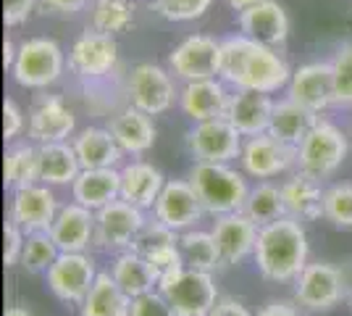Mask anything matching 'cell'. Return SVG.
Instances as JSON below:
<instances>
[{
  "mask_svg": "<svg viewBox=\"0 0 352 316\" xmlns=\"http://www.w3.org/2000/svg\"><path fill=\"white\" fill-rule=\"evenodd\" d=\"M176 242H179L176 229H171L168 224H163L161 219L155 216L153 222H145L142 229L134 235L129 251L140 253V256H150V253L161 251V248H166V245H176Z\"/></svg>",
  "mask_w": 352,
  "mask_h": 316,
  "instance_id": "74e56055",
  "label": "cell"
},
{
  "mask_svg": "<svg viewBox=\"0 0 352 316\" xmlns=\"http://www.w3.org/2000/svg\"><path fill=\"white\" fill-rule=\"evenodd\" d=\"M171 74L184 82L213 79L221 72V40L208 34H190L168 53Z\"/></svg>",
  "mask_w": 352,
  "mask_h": 316,
  "instance_id": "7c38bea8",
  "label": "cell"
},
{
  "mask_svg": "<svg viewBox=\"0 0 352 316\" xmlns=\"http://www.w3.org/2000/svg\"><path fill=\"white\" fill-rule=\"evenodd\" d=\"M344 295H347L344 274L334 264H321V261L308 264L297 277L294 298L305 311H313V314L331 311Z\"/></svg>",
  "mask_w": 352,
  "mask_h": 316,
  "instance_id": "30bf717a",
  "label": "cell"
},
{
  "mask_svg": "<svg viewBox=\"0 0 352 316\" xmlns=\"http://www.w3.org/2000/svg\"><path fill=\"white\" fill-rule=\"evenodd\" d=\"M66 56L56 40L50 37H30L19 43L16 61L11 66V76L19 87L27 90H45L56 85L63 74Z\"/></svg>",
  "mask_w": 352,
  "mask_h": 316,
  "instance_id": "277c9868",
  "label": "cell"
},
{
  "mask_svg": "<svg viewBox=\"0 0 352 316\" xmlns=\"http://www.w3.org/2000/svg\"><path fill=\"white\" fill-rule=\"evenodd\" d=\"M274 103L276 101H271L268 92L234 90L232 92V101H229L226 119L242 132V137L261 135V132H268V121H271V114H274Z\"/></svg>",
  "mask_w": 352,
  "mask_h": 316,
  "instance_id": "603a6c76",
  "label": "cell"
},
{
  "mask_svg": "<svg viewBox=\"0 0 352 316\" xmlns=\"http://www.w3.org/2000/svg\"><path fill=\"white\" fill-rule=\"evenodd\" d=\"M284 193V203H287V213L302 222H316L323 216V193L321 180L310 177L305 171H297L289 180L281 185Z\"/></svg>",
  "mask_w": 352,
  "mask_h": 316,
  "instance_id": "484cf974",
  "label": "cell"
},
{
  "mask_svg": "<svg viewBox=\"0 0 352 316\" xmlns=\"http://www.w3.org/2000/svg\"><path fill=\"white\" fill-rule=\"evenodd\" d=\"M318 121V114L310 111L305 105H300L292 98H284V101H276L274 103V114H271V121H268V132L287 143V145H300L305 135L316 127Z\"/></svg>",
  "mask_w": 352,
  "mask_h": 316,
  "instance_id": "d4e9b609",
  "label": "cell"
},
{
  "mask_svg": "<svg viewBox=\"0 0 352 316\" xmlns=\"http://www.w3.org/2000/svg\"><path fill=\"white\" fill-rule=\"evenodd\" d=\"M258 229L261 227L255 224L245 211H234V213L219 216L216 224H213V240L219 245L221 266L242 264L250 253H255Z\"/></svg>",
  "mask_w": 352,
  "mask_h": 316,
  "instance_id": "2e32d148",
  "label": "cell"
},
{
  "mask_svg": "<svg viewBox=\"0 0 352 316\" xmlns=\"http://www.w3.org/2000/svg\"><path fill=\"white\" fill-rule=\"evenodd\" d=\"M213 0H153V11L166 21H195L210 11Z\"/></svg>",
  "mask_w": 352,
  "mask_h": 316,
  "instance_id": "ab89813d",
  "label": "cell"
},
{
  "mask_svg": "<svg viewBox=\"0 0 352 316\" xmlns=\"http://www.w3.org/2000/svg\"><path fill=\"white\" fill-rule=\"evenodd\" d=\"M323 216L337 227H352V185L339 182L323 193Z\"/></svg>",
  "mask_w": 352,
  "mask_h": 316,
  "instance_id": "f35d334b",
  "label": "cell"
},
{
  "mask_svg": "<svg viewBox=\"0 0 352 316\" xmlns=\"http://www.w3.org/2000/svg\"><path fill=\"white\" fill-rule=\"evenodd\" d=\"M229 101H232V92L226 90V82L221 76L187 82L184 90L179 92V105L192 121H208L226 116Z\"/></svg>",
  "mask_w": 352,
  "mask_h": 316,
  "instance_id": "44dd1931",
  "label": "cell"
},
{
  "mask_svg": "<svg viewBox=\"0 0 352 316\" xmlns=\"http://www.w3.org/2000/svg\"><path fill=\"white\" fill-rule=\"evenodd\" d=\"M111 274L132 298L145 295V293H150L153 287L158 285V274L153 269V264L145 256L129 251V248H126V253L116 256L113 266H111Z\"/></svg>",
  "mask_w": 352,
  "mask_h": 316,
  "instance_id": "1f68e13d",
  "label": "cell"
},
{
  "mask_svg": "<svg viewBox=\"0 0 352 316\" xmlns=\"http://www.w3.org/2000/svg\"><path fill=\"white\" fill-rule=\"evenodd\" d=\"M16 50H19V45H14V40H6V45H3V66H6V69L14 66Z\"/></svg>",
  "mask_w": 352,
  "mask_h": 316,
  "instance_id": "f907efd6",
  "label": "cell"
},
{
  "mask_svg": "<svg viewBox=\"0 0 352 316\" xmlns=\"http://www.w3.org/2000/svg\"><path fill=\"white\" fill-rule=\"evenodd\" d=\"M208 316H252V314L239 301H234V298H219V303L213 306V311Z\"/></svg>",
  "mask_w": 352,
  "mask_h": 316,
  "instance_id": "c3c4849f",
  "label": "cell"
},
{
  "mask_svg": "<svg viewBox=\"0 0 352 316\" xmlns=\"http://www.w3.org/2000/svg\"><path fill=\"white\" fill-rule=\"evenodd\" d=\"M236 27L255 43L279 48L289 37V16L276 0H261L236 14Z\"/></svg>",
  "mask_w": 352,
  "mask_h": 316,
  "instance_id": "e0dca14e",
  "label": "cell"
},
{
  "mask_svg": "<svg viewBox=\"0 0 352 316\" xmlns=\"http://www.w3.org/2000/svg\"><path fill=\"white\" fill-rule=\"evenodd\" d=\"M95 280V264L85 253H60L56 264L47 269V285L63 303H85Z\"/></svg>",
  "mask_w": 352,
  "mask_h": 316,
  "instance_id": "5bb4252c",
  "label": "cell"
},
{
  "mask_svg": "<svg viewBox=\"0 0 352 316\" xmlns=\"http://www.w3.org/2000/svg\"><path fill=\"white\" fill-rule=\"evenodd\" d=\"M40 148V182L45 185H69L79 177L82 164L74 145L66 143H43Z\"/></svg>",
  "mask_w": 352,
  "mask_h": 316,
  "instance_id": "4dcf8cb0",
  "label": "cell"
},
{
  "mask_svg": "<svg viewBox=\"0 0 352 316\" xmlns=\"http://www.w3.org/2000/svg\"><path fill=\"white\" fill-rule=\"evenodd\" d=\"M242 132L236 129L226 116L208 121H195L187 135V148L195 161H210V164H226L242 156Z\"/></svg>",
  "mask_w": 352,
  "mask_h": 316,
  "instance_id": "9c48e42d",
  "label": "cell"
},
{
  "mask_svg": "<svg viewBox=\"0 0 352 316\" xmlns=\"http://www.w3.org/2000/svg\"><path fill=\"white\" fill-rule=\"evenodd\" d=\"M190 182L206 213L223 216V213L242 211L248 203V182L239 171L229 169L226 164L197 161L190 171Z\"/></svg>",
  "mask_w": 352,
  "mask_h": 316,
  "instance_id": "3957f363",
  "label": "cell"
},
{
  "mask_svg": "<svg viewBox=\"0 0 352 316\" xmlns=\"http://www.w3.org/2000/svg\"><path fill=\"white\" fill-rule=\"evenodd\" d=\"M347 151H350L347 135L337 124L318 119L316 127L305 135V140L297 145V166L300 171H305L316 180H326L342 166V161L347 158Z\"/></svg>",
  "mask_w": 352,
  "mask_h": 316,
  "instance_id": "5b68a950",
  "label": "cell"
},
{
  "mask_svg": "<svg viewBox=\"0 0 352 316\" xmlns=\"http://www.w3.org/2000/svg\"><path fill=\"white\" fill-rule=\"evenodd\" d=\"M289 95L300 105L321 114L329 105H337V92H334V69L326 61H313L302 63L292 72V79L287 85Z\"/></svg>",
  "mask_w": 352,
  "mask_h": 316,
  "instance_id": "9a60e30c",
  "label": "cell"
},
{
  "mask_svg": "<svg viewBox=\"0 0 352 316\" xmlns=\"http://www.w3.org/2000/svg\"><path fill=\"white\" fill-rule=\"evenodd\" d=\"M258 316H300V311L289 301H271L258 311Z\"/></svg>",
  "mask_w": 352,
  "mask_h": 316,
  "instance_id": "681fc988",
  "label": "cell"
},
{
  "mask_svg": "<svg viewBox=\"0 0 352 316\" xmlns=\"http://www.w3.org/2000/svg\"><path fill=\"white\" fill-rule=\"evenodd\" d=\"M239 161L250 177L271 180V177H276V174L297 164V148L276 140L271 132H261V135H252L245 140Z\"/></svg>",
  "mask_w": 352,
  "mask_h": 316,
  "instance_id": "4fadbf2b",
  "label": "cell"
},
{
  "mask_svg": "<svg viewBox=\"0 0 352 316\" xmlns=\"http://www.w3.org/2000/svg\"><path fill=\"white\" fill-rule=\"evenodd\" d=\"M129 316H176V311L161 290L158 293L150 290L145 295L132 298V314Z\"/></svg>",
  "mask_w": 352,
  "mask_h": 316,
  "instance_id": "7bdbcfd3",
  "label": "cell"
},
{
  "mask_svg": "<svg viewBox=\"0 0 352 316\" xmlns=\"http://www.w3.org/2000/svg\"><path fill=\"white\" fill-rule=\"evenodd\" d=\"M219 76L234 90H258L274 95L289 85L292 69L276 53V48L255 43L239 32L221 40Z\"/></svg>",
  "mask_w": 352,
  "mask_h": 316,
  "instance_id": "6da1fadb",
  "label": "cell"
},
{
  "mask_svg": "<svg viewBox=\"0 0 352 316\" xmlns=\"http://www.w3.org/2000/svg\"><path fill=\"white\" fill-rule=\"evenodd\" d=\"M3 235H6V248H3V261H6V266H14L16 261H21V253H24V242H27V232L21 229V227L16 224L14 219H8L6 222V229H3Z\"/></svg>",
  "mask_w": 352,
  "mask_h": 316,
  "instance_id": "f6af8a7d",
  "label": "cell"
},
{
  "mask_svg": "<svg viewBox=\"0 0 352 316\" xmlns=\"http://www.w3.org/2000/svg\"><path fill=\"white\" fill-rule=\"evenodd\" d=\"M58 203L47 185H30L14 190V206L11 219L21 227L27 235L32 232H50V227L58 216Z\"/></svg>",
  "mask_w": 352,
  "mask_h": 316,
  "instance_id": "ffe728a7",
  "label": "cell"
},
{
  "mask_svg": "<svg viewBox=\"0 0 352 316\" xmlns=\"http://www.w3.org/2000/svg\"><path fill=\"white\" fill-rule=\"evenodd\" d=\"M163 185L166 180L153 164L134 161L126 169H121V198L129 200L137 209H153L161 196Z\"/></svg>",
  "mask_w": 352,
  "mask_h": 316,
  "instance_id": "f1b7e54d",
  "label": "cell"
},
{
  "mask_svg": "<svg viewBox=\"0 0 352 316\" xmlns=\"http://www.w3.org/2000/svg\"><path fill=\"white\" fill-rule=\"evenodd\" d=\"M40 180V148L37 145H14L6 151L3 182L8 190H21Z\"/></svg>",
  "mask_w": 352,
  "mask_h": 316,
  "instance_id": "d6a6232c",
  "label": "cell"
},
{
  "mask_svg": "<svg viewBox=\"0 0 352 316\" xmlns=\"http://www.w3.org/2000/svg\"><path fill=\"white\" fill-rule=\"evenodd\" d=\"M76 119L74 111L63 103L60 95H40L30 111V137L43 143H66V137L74 135Z\"/></svg>",
  "mask_w": 352,
  "mask_h": 316,
  "instance_id": "d6986e66",
  "label": "cell"
},
{
  "mask_svg": "<svg viewBox=\"0 0 352 316\" xmlns=\"http://www.w3.org/2000/svg\"><path fill=\"white\" fill-rule=\"evenodd\" d=\"M158 290L174 306L176 316H208L219 303V287L213 282L210 271L184 269L158 282Z\"/></svg>",
  "mask_w": 352,
  "mask_h": 316,
  "instance_id": "8992f818",
  "label": "cell"
},
{
  "mask_svg": "<svg viewBox=\"0 0 352 316\" xmlns=\"http://www.w3.org/2000/svg\"><path fill=\"white\" fill-rule=\"evenodd\" d=\"M134 24L132 0H92L89 6V27L108 34L126 32Z\"/></svg>",
  "mask_w": 352,
  "mask_h": 316,
  "instance_id": "d590c367",
  "label": "cell"
},
{
  "mask_svg": "<svg viewBox=\"0 0 352 316\" xmlns=\"http://www.w3.org/2000/svg\"><path fill=\"white\" fill-rule=\"evenodd\" d=\"M92 0H40V8L45 14L56 16H76L87 8Z\"/></svg>",
  "mask_w": 352,
  "mask_h": 316,
  "instance_id": "7dc6e473",
  "label": "cell"
},
{
  "mask_svg": "<svg viewBox=\"0 0 352 316\" xmlns=\"http://www.w3.org/2000/svg\"><path fill=\"white\" fill-rule=\"evenodd\" d=\"M74 151L82 169H113L121 161V145L111 129L103 127H87L74 137Z\"/></svg>",
  "mask_w": 352,
  "mask_h": 316,
  "instance_id": "83f0119b",
  "label": "cell"
},
{
  "mask_svg": "<svg viewBox=\"0 0 352 316\" xmlns=\"http://www.w3.org/2000/svg\"><path fill=\"white\" fill-rule=\"evenodd\" d=\"M255 3H261V0H226V6L234 11V14H239V11H245V8H250V6H255Z\"/></svg>",
  "mask_w": 352,
  "mask_h": 316,
  "instance_id": "816d5d0a",
  "label": "cell"
},
{
  "mask_svg": "<svg viewBox=\"0 0 352 316\" xmlns=\"http://www.w3.org/2000/svg\"><path fill=\"white\" fill-rule=\"evenodd\" d=\"M179 251L184 256V264L190 269L200 271H213L216 266H221L219 245L213 240V232H182L179 235Z\"/></svg>",
  "mask_w": 352,
  "mask_h": 316,
  "instance_id": "e575fe53",
  "label": "cell"
},
{
  "mask_svg": "<svg viewBox=\"0 0 352 316\" xmlns=\"http://www.w3.org/2000/svg\"><path fill=\"white\" fill-rule=\"evenodd\" d=\"M245 213L255 222L258 227H265L276 222L281 216H287V203H284V193L279 185L263 182L255 190H250L248 203H245Z\"/></svg>",
  "mask_w": 352,
  "mask_h": 316,
  "instance_id": "836d02e7",
  "label": "cell"
},
{
  "mask_svg": "<svg viewBox=\"0 0 352 316\" xmlns=\"http://www.w3.org/2000/svg\"><path fill=\"white\" fill-rule=\"evenodd\" d=\"M37 6H40V0H3V24L8 30L27 24Z\"/></svg>",
  "mask_w": 352,
  "mask_h": 316,
  "instance_id": "ee69618b",
  "label": "cell"
},
{
  "mask_svg": "<svg viewBox=\"0 0 352 316\" xmlns=\"http://www.w3.org/2000/svg\"><path fill=\"white\" fill-rule=\"evenodd\" d=\"M58 256L60 248L50 238V232H32V235H27V242H24L21 266L27 271H47Z\"/></svg>",
  "mask_w": 352,
  "mask_h": 316,
  "instance_id": "8d00e7d4",
  "label": "cell"
},
{
  "mask_svg": "<svg viewBox=\"0 0 352 316\" xmlns=\"http://www.w3.org/2000/svg\"><path fill=\"white\" fill-rule=\"evenodd\" d=\"M145 258L153 264V269L158 274V282L174 277V274H179V271L187 266L182 251H179V242H176V245H166V248H161V251H155V253H150V256H145Z\"/></svg>",
  "mask_w": 352,
  "mask_h": 316,
  "instance_id": "b9f144b4",
  "label": "cell"
},
{
  "mask_svg": "<svg viewBox=\"0 0 352 316\" xmlns=\"http://www.w3.org/2000/svg\"><path fill=\"white\" fill-rule=\"evenodd\" d=\"M118 63V45L113 34L100 32L95 27H87L76 40H74L72 50H69V69L76 76L87 79V82H98L105 79L116 69Z\"/></svg>",
  "mask_w": 352,
  "mask_h": 316,
  "instance_id": "ba28073f",
  "label": "cell"
},
{
  "mask_svg": "<svg viewBox=\"0 0 352 316\" xmlns=\"http://www.w3.org/2000/svg\"><path fill=\"white\" fill-rule=\"evenodd\" d=\"M21 129H24V114H21V108L8 98V101L3 103V137H6V143L16 140V137L21 135Z\"/></svg>",
  "mask_w": 352,
  "mask_h": 316,
  "instance_id": "bcb514c9",
  "label": "cell"
},
{
  "mask_svg": "<svg viewBox=\"0 0 352 316\" xmlns=\"http://www.w3.org/2000/svg\"><path fill=\"white\" fill-rule=\"evenodd\" d=\"M155 216L161 219L163 224H168L176 232H184L192 224H197L203 219V203L195 193L190 180H171L163 185L161 196L155 200Z\"/></svg>",
  "mask_w": 352,
  "mask_h": 316,
  "instance_id": "ac0fdd59",
  "label": "cell"
},
{
  "mask_svg": "<svg viewBox=\"0 0 352 316\" xmlns=\"http://www.w3.org/2000/svg\"><path fill=\"white\" fill-rule=\"evenodd\" d=\"M74 200L98 211L111 200L121 198V171L113 169H82L79 177L72 182Z\"/></svg>",
  "mask_w": 352,
  "mask_h": 316,
  "instance_id": "cb8c5ba5",
  "label": "cell"
},
{
  "mask_svg": "<svg viewBox=\"0 0 352 316\" xmlns=\"http://www.w3.org/2000/svg\"><path fill=\"white\" fill-rule=\"evenodd\" d=\"M132 295L118 285L111 271H100L87 298L82 303V316H129Z\"/></svg>",
  "mask_w": 352,
  "mask_h": 316,
  "instance_id": "f546056e",
  "label": "cell"
},
{
  "mask_svg": "<svg viewBox=\"0 0 352 316\" xmlns=\"http://www.w3.org/2000/svg\"><path fill=\"white\" fill-rule=\"evenodd\" d=\"M255 264L271 282L297 280L300 271L308 266V238L300 219L287 213L261 227L255 242Z\"/></svg>",
  "mask_w": 352,
  "mask_h": 316,
  "instance_id": "7a4b0ae2",
  "label": "cell"
},
{
  "mask_svg": "<svg viewBox=\"0 0 352 316\" xmlns=\"http://www.w3.org/2000/svg\"><path fill=\"white\" fill-rule=\"evenodd\" d=\"M147 219L142 216V209L132 206L129 200L116 198L108 206L95 211V235L92 245L100 251H121L129 248L134 235L142 229Z\"/></svg>",
  "mask_w": 352,
  "mask_h": 316,
  "instance_id": "8fae6325",
  "label": "cell"
},
{
  "mask_svg": "<svg viewBox=\"0 0 352 316\" xmlns=\"http://www.w3.org/2000/svg\"><path fill=\"white\" fill-rule=\"evenodd\" d=\"M108 129L116 137L121 151L126 153H145L155 143V124L150 119V114L134 108V105H126L124 111H118L108 124Z\"/></svg>",
  "mask_w": 352,
  "mask_h": 316,
  "instance_id": "4316f807",
  "label": "cell"
},
{
  "mask_svg": "<svg viewBox=\"0 0 352 316\" xmlns=\"http://www.w3.org/2000/svg\"><path fill=\"white\" fill-rule=\"evenodd\" d=\"M6 316H34V314H30L27 308H19V306H14V308H8V311H6Z\"/></svg>",
  "mask_w": 352,
  "mask_h": 316,
  "instance_id": "f5cc1de1",
  "label": "cell"
},
{
  "mask_svg": "<svg viewBox=\"0 0 352 316\" xmlns=\"http://www.w3.org/2000/svg\"><path fill=\"white\" fill-rule=\"evenodd\" d=\"M95 235V213L82 203L63 206L50 227V238L56 240L60 253H82L92 245Z\"/></svg>",
  "mask_w": 352,
  "mask_h": 316,
  "instance_id": "7402d4cb",
  "label": "cell"
},
{
  "mask_svg": "<svg viewBox=\"0 0 352 316\" xmlns=\"http://www.w3.org/2000/svg\"><path fill=\"white\" fill-rule=\"evenodd\" d=\"M126 101L129 105L145 111L150 116L166 114L179 101L171 74L158 63H137L126 76Z\"/></svg>",
  "mask_w": 352,
  "mask_h": 316,
  "instance_id": "52a82bcc",
  "label": "cell"
},
{
  "mask_svg": "<svg viewBox=\"0 0 352 316\" xmlns=\"http://www.w3.org/2000/svg\"><path fill=\"white\" fill-rule=\"evenodd\" d=\"M331 69H334L337 105H352V43H344L334 53Z\"/></svg>",
  "mask_w": 352,
  "mask_h": 316,
  "instance_id": "60d3db41",
  "label": "cell"
}]
</instances>
